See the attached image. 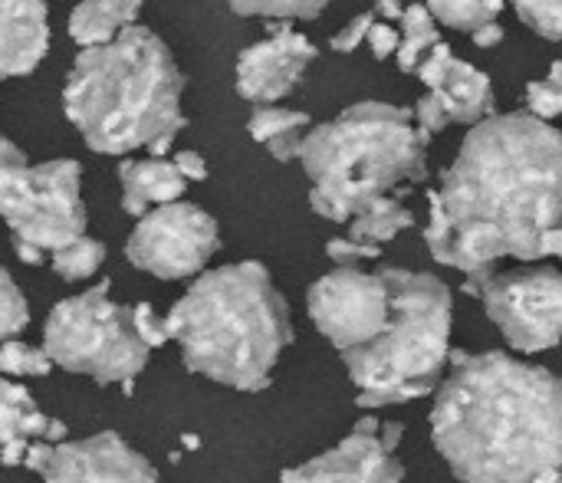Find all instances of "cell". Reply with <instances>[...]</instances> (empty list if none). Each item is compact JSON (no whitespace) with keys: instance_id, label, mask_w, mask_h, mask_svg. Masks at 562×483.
I'll return each instance as SVG.
<instances>
[{"instance_id":"obj_1","label":"cell","mask_w":562,"mask_h":483,"mask_svg":"<svg viewBox=\"0 0 562 483\" xmlns=\"http://www.w3.org/2000/svg\"><path fill=\"white\" fill-rule=\"evenodd\" d=\"M448 217L438 263L491 277L504 257L540 260V237L562 224V132L530 112L477 122L435 191Z\"/></svg>"},{"instance_id":"obj_2","label":"cell","mask_w":562,"mask_h":483,"mask_svg":"<svg viewBox=\"0 0 562 483\" xmlns=\"http://www.w3.org/2000/svg\"><path fill=\"white\" fill-rule=\"evenodd\" d=\"M431 435L464 483H527L562 468V379L507 352H451Z\"/></svg>"},{"instance_id":"obj_3","label":"cell","mask_w":562,"mask_h":483,"mask_svg":"<svg viewBox=\"0 0 562 483\" xmlns=\"http://www.w3.org/2000/svg\"><path fill=\"white\" fill-rule=\"evenodd\" d=\"M181 92L184 76L161 36L128 26L112 43L89 46L72 59L63 109L92 151L148 148L151 158H161L184 128Z\"/></svg>"},{"instance_id":"obj_4","label":"cell","mask_w":562,"mask_h":483,"mask_svg":"<svg viewBox=\"0 0 562 483\" xmlns=\"http://www.w3.org/2000/svg\"><path fill=\"white\" fill-rule=\"evenodd\" d=\"M165 319L184 366L237 392H263L293 339L286 300L257 260L207 270Z\"/></svg>"},{"instance_id":"obj_5","label":"cell","mask_w":562,"mask_h":483,"mask_svg":"<svg viewBox=\"0 0 562 483\" xmlns=\"http://www.w3.org/2000/svg\"><path fill=\"white\" fill-rule=\"evenodd\" d=\"M428 138L408 109L356 102L333 122L303 135L300 161L310 175V207L336 224L352 221L372 201L425 178Z\"/></svg>"},{"instance_id":"obj_6","label":"cell","mask_w":562,"mask_h":483,"mask_svg":"<svg viewBox=\"0 0 562 483\" xmlns=\"http://www.w3.org/2000/svg\"><path fill=\"white\" fill-rule=\"evenodd\" d=\"M379 277L389 287V326L372 342L342 352L359 389V408H389L431 395L451 359L454 296L448 283L402 267H382Z\"/></svg>"},{"instance_id":"obj_7","label":"cell","mask_w":562,"mask_h":483,"mask_svg":"<svg viewBox=\"0 0 562 483\" xmlns=\"http://www.w3.org/2000/svg\"><path fill=\"white\" fill-rule=\"evenodd\" d=\"M43 352L53 366L66 372L92 375L102 385H125L132 392V379L148 362V346L138 339L132 310L109 300V280L99 287L69 296L53 306L43 326Z\"/></svg>"},{"instance_id":"obj_8","label":"cell","mask_w":562,"mask_h":483,"mask_svg":"<svg viewBox=\"0 0 562 483\" xmlns=\"http://www.w3.org/2000/svg\"><path fill=\"white\" fill-rule=\"evenodd\" d=\"M79 161L56 158L46 165H10L0 171V217L13 240L46 254L86 237V207L79 198Z\"/></svg>"},{"instance_id":"obj_9","label":"cell","mask_w":562,"mask_h":483,"mask_svg":"<svg viewBox=\"0 0 562 483\" xmlns=\"http://www.w3.org/2000/svg\"><path fill=\"white\" fill-rule=\"evenodd\" d=\"M464 293L477 296L487 316L517 352H547L562 342V273L553 267L468 277Z\"/></svg>"},{"instance_id":"obj_10","label":"cell","mask_w":562,"mask_h":483,"mask_svg":"<svg viewBox=\"0 0 562 483\" xmlns=\"http://www.w3.org/2000/svg\"><path fill=\"white\" fill-rule=\"evenodd\" d=\"M217 247V221L198 204L171 201L138 221L125 244V257L158 280H184L201 273Z\"/></svg>"},{"instance_id":"obj_11","label":"cell","mask_w":562,"mask_h":483,"mask_svg":"<svg viewBox=\"0 0 562 483\" xmlns=\"http://www.w3.org/2000/svg\"><path fill=\"white\" fill-rule=\"evenodd\" d=\"M310 319L339 349H359L382 336L389 326V287L379 273H362L359 267H339L319 277L306 296Z\"/></svg>"},{"instance_id":"obj_12","label":"cell","mask_w":562,"mask_h":483,"mask_svg":"<svg viewBox=\"0 0 562 483\" xmlns=\"http://www.w3.org/2000/svg\"><path fill=\"white\" fill-rule=\"evenodd\" d=\"M313 59L316 46L303 33H296L290 23L270 26L267 40L247 46L237 56V92L247 102L273 105L300 86Z\"/></svg>"},{"instance_id":"obj_13","label":"cell","mask_w":562,"mask_h":483,"mask_svg":"<svg viewBox=\"0 0 562 483\" xmlns=\"http://www.w3.org/2000/svg\"><path fill=\"white\" fill-rule=\"evenodd\" d=\"M40 478L43 483H158L151 464L112 431L56 445Z\"/></svg>"},{"instance_id":"obj_14","label":"cell","mask_w":562,"mask_h":483,"mask_svg":"<svg viewBox=\"0 0 562 483\" xmlns=\"http://www.w3.org/2000/svg\"><path fill=\"white\" fill-rule=\"evenodd\" d=\"M405 468L395 461V451L382 445L379 435L352 431L333 451L286 468L280 483H402Z\"/></svg>"},{"instance_id":"obj_15","label":"cell","mask_w":562,"mask_h":483,"mask_svg":"<svg viewBox=\"0 0 562 483\" xmlns=\"http://www.w3.org/2000/svg\"><path fill=\"white\" fill-rule=\"evenodd\" d=\"M418 79L428 86V92H435L445 102L451 122L477 125V122H484V119L494 115V86H491V76L481 72L474 63L458 59L445 40L422 59Z\"/></svg>"},{"instance_id":"obj_16","label":"cell","mask_w":562,"mask_h":483,"mask_svg":"<svg viewBox=\"0 0 562 483\" xmlns=\"http://www.w3.org/2000/svg\"><path fill=\"white\" fill-rule=\"evenodd\" d=\"M49 49L43 0H0V79L30 76Z\"/></svg>"},{"instance_id":"obj_17","label":"cell","mask_w":562,"mask_h":483,"mask_svg":"<svg viewBox=\"0 0 562 483\" xmlns=\"http://www.w3.org/2000/svg\"><path fill=\"white\" fill-rule=\"evenodd\" d=\"M119 181H122V211L132 217H145L148 207L178 201L188 188V181L175 168V161H165V158L122 161Z\"/></svg>"},{"instance_id":"obj_18","label":"cell","mask_w":562,"mask_h":483,"mask_svg":"<svg viewBox=\"0 0 562 483\" xmlns=\"http://www.w3.org/2000/svg\"><path fill=\"white\" fill-rule=\"evenodd\" d=\"M16 441H66V425L36 408L30 392L16 382H0V448Z\"/></svg>"},{"instance_id":"obj_19","label":"cell","mask_w":562,"mask_h":483,"mask_svg":"<svg viewBox=\"0 0 562 483\" xmlns=\"http://www.w3.org/2000/svg\"><path fill=\"white\" fill-rule=\"evenodd\" d=\"M138 10L142 0H82L69 13V36L82 49L112 43L122 30L135 26Z\"/></svg>"},{"instance_id":"obj_20","label":"cell","mask_w":562,"mask_h":483,"mask_svg":"<svg viewBox=\"0 0 562 483\" xmlns=\"http://www.w3.org/2000/svg\"><path fill=\"white\" fill-rule=\"evenodd\" d=\"M412 224H415V214H412L402 201H395V198H379V201H372L362 214L352 217L349 237H352V240H362V244L382 247V244L395 240L402 231H408Z\"/></svg>"},{"instance_id":"obj_21","label":"cell","mask_w":562,"mask_h":483,"mask_svg":"<svg viewBox=\"0 0 562 483\" xmlns=\"http://www.w3.org/2000/svg\"><path fill=\"white\" fill-rule=\"evenodd\" d=\"M441 43L435 16L425 3H408L402 16V43H398V69L402 72H418L422 59Z\"/></svg>"},{"instance_id":"obj_22","label":"cell","mask_w":562,"mask_h":483,"mask_svg":"<svg viewBox=\"0 0 562 483\" xmlns=\"http://www.w3.org/2000/svg\"><path fill=\"white\" fill-rule=\"evenodd\" d=\"M102 260H105V247H102L99 240H92V237H79V240H72V244L53 250V257H49L53 270H56L63 280H69V283L92 277V273L102 267Z\"/></svg>"},{"instance_id":"obj_23","label":"cell","mask_w":562,"mask_h":483,"mask_svg":"<svg viewBox=\"0 0 562 483\" xmlns=\"http://www.w3.org/2000/svg\"><path fill=\"white\" fill-rule=\"evenodd\" d=\"M310 128V115L306 112H296V109H277V105H257V112L250 115L247 122V132L254 142H260L263 148L283 135H293V132H303Z\"/></svg>"},{"instance_id":"obj_24","label":"cell","mask_w":562,"mask_h":483,"mask_svg":"<svg viewBox=\"0 0 562 483\" xmlns=\"http://www.w3.org/2000/svg\"><path fill=\"white\" fill-rule=\"evenodd\" d=\"M333 0H227V7L240 16H267V20H316Z\"/></svg>"},{"instance_id":"obj_25","label":"cell","mask_w":562,"mask_h":483,"mask_svg":"<svg viewBox=\"0 0 562 483\" xmlns=\"http://www.w3.org/2000/svg\"><path fill=\"white\" fill-rule=\"evenodd\" d=\"M431 10V16L451 30H464L474 33L477 26H484L487 20H497L487 7V0H428L425 3Z\"/></svg>"},{"instance_id":"obj_26","label":"cell","mask_w":562,"mask_h":483,"mask_svg":"<svg viewBox=\"0 0 562 483\" xmlns=\"http://www.w3.org/2000/svg\"><path fill=\"white\" fill-rule=\"evenodd\" d=\"M30 323V306L13 277L0 267V346L7 339H16Z\"/></svg>"},{"instance_id":"obj_27","label":"cell","mask_w":562,"mask_h":483,"mask_svg":"<svg viewBox=\"0 0 562 483\" xmlns=\"http://www.w3.org/2000/svg\"><path fill=\"white\" fill-rule=\"evenodd\" d=\"M53 369V359L43 349H33L20 339H7L0 346V372L3 375H46Z\"/></svg>"},{"instance_id":"obj_28","label":"cell","mask_w":562,"mask_h":483,"mask_svg":"<svg viewBox=\"0 0 562 483\" xmlns=\"http://www.w3.org/2000/svg\"><path fill=\"white\" fill-rule=\"evenodd\" d=\"M514 10L543 40H562V0H514Z\"/></svg>"},{"instance_id":"obj_29","label":"cell","mask_w":562,"mask_h":483,"mask_svg":"<svg viewBox=\"0 0 562 483\" xmlns=\"http://www.w3.org/2000/svg\"><path fill=\"white\" fill-rule=\"evenodd\" d=\"M527 112L550 122L562 115V86L543 79V82H527Z\"/></svg>"},{"instance_id":"obj_30","label":"cell","mask_w":562,"mask_h":483,"mask_svg":"<svg viewBox=\"0 0 562 483\" xmlns=\"http://www.w3.org/2000/svg\"><path fill=\"white\" fill-rule=\"evenodd\" d=\"M415 125H418V132L431 142V135H438V132H445L448 125H451V115H448V109H445V102L435 96V92H425L422 99H418V105H415Z\"/></svg>"},{"instance_id":"obj_31","label":"cell","mask_w":562,"mask_h":483,"mask_svg":"<svg viewBox=\"0 0 562 483\" xmlns=\"http://www.w3.org/2000/svg\"><path fill=\"white\" fill-rule=\"evenodd\" d=\"M132 323H135L138 339H142L148 349H158V346H165V342L171 339V336H168V319L158 316L148 303H138V306L132 310Z\"/></svg>"},{"instance_id":"obj_32","label":"cell","mask_w":562,"mask_h":483,"mask_svg":"<svg viewBox=\"0 0 562 483\" xmlns=\"http://www.w3.org/2000/svg\"><path fill=\"white\" fill-rule=\"evenodd\" d=\"M326 254H329V260L339 263V267H356L359 260H379L382 247L362 244V240H352V237H336V240L326 244Z\"/></svg>"},{"instance_id":"obj_33","label":"cell","mask_w":562,"mask_h":483,"mask_svg":"<svg viewBox=\"0 0 562 483\" xmlns=\"http://www.w3.org/2000/svg\"><path fill=\"white\" fill-rule=\"evenodd\" d=\"M372 23H375V13H359L352 23H346V26L329 40V46H333L336 53H352L359 43H366V40H369Z\"/></svg>"},{"instance_id":"obj_34","label":"cell","mask_w":562,"mask_h":483,"mask_svg":"<svg viewBox=\"0 0 562 483\" xmlns=\"http://www.w3.org/2000/svg\"><path fill=\"white\" fill-rule=\"evenodd\" d=\"M369 49H372V56L375 59H389V56H395L398 53V43H402V33L392 26V23H372V30H369Z\"/></svg>"},{"instance_id":"obj_35","label":"cell","mask_w":562,"mask_h":483,"mask_svg":"<svg viewBox=\"0 0 562 483\" xmlns=\"http://www.w3.org/2000/svg\"><path fill=\"white\" fill-rule=\"evenodd\" d=\"M175 168L184 175V181H204L207 178V161L198 151H178L175 155Z\"/></svg>"},{"instance_id":"obj_36","label":"cell","mask_w":562,"mask_h":483,"mask_svg":"<svg viewBox=\"0 0 562 483\" xmlns=\"http://www.w3.org/2000/svg\"><path fill=\"white\" fill-rule=\"evenodd\" d=\"M471 40H474V46L491 49V46H497V43L504 40V26H501L497 20H487L484 26H477V30L471 33Z\"/></svg>"},{"instance_id":"obj_37","label":"cell","mask_w":562,"mask_h":483,"mask_svg":"<svg viewBox=\"0 0 562 483\" xmlns=\"http://www.w3.org/2000/svg\"><path fill=\"white\" fill-rule=\"evenodd\" d=\"M540 257H562V224L540 237Z\"/></svg>"},{"instance_id":"obj_38","label":"cell","mask_w":562,"mask_h":483,"mask_svg":"<svg viewBox=\"0 0 562 483\" xmlns=\"http://www.w3.org/2000/svg\"><path fill=\"white\" fill-rule=\"evenodd\" d=\"M13 250H16V257H20L23 263H30V267L46 263V250H40V247H33V244H26V240H13Z\"/></svg>"},{"instance_id":"obj_39","label":"cell","mask_w":562,"mask_h":483,"mask_svg":"<svg viewBox=\"0 0 562 483\" xmlns=\"http://www.w3.org/2000/svg\"><path fill=\"white\" fill-rule=\"evenodd\" d=\"M23 161H26V155L7 135H0V171L10 168V165H23Z\"/></svg>"},{"instance_id":"obj_40","label":"cell","mask_w":562,"mask_h":483,"mask_svg":"<svg viewBox=\"0 0 562 483\" xmlns=\"http://www.w3.org/2000/svg\"><path fill=\"white\" fill-rule=\"evenodd\" d=\"M375 16H385V20H402L405 16V3L402 0H375Z\"/></svg>"},{"instance_id":"obj_41","label":"cell","mask_w":562,"mask_h":483,"mask_svg":"<svg viewBox=\"0 0 562 483\" xmlns=\"http://www.w3.org/2000/svg\"><path fill=\"white\" fill-rule=\"evenodd\" d=\"M527 483H562V471H550V474H540V478H533V481Z\"/></svg>"},{"instance_id":"obj_42","label":"cell","mask_w":562,"mask_h":483,"mask_svg":"<svg viewBox=\"0 0 562 483\" xmlns=\"http://www.w3.org/2000/svg\"><path fill=\"white\" fill-rule=\"evenodd\" d=\"M550 82H557V86H562V59H557L553 66H550V76H547Z\"/></svg>"},{"instance_id":"obj_43","label":"cell","mask_w":562,"mask_h":483,"mask_svg":"<svg viewBox=\"0 0 562 483\" xmlns=\"http://www.w3.org/2000/svg\"><path fill=\"white\" fill-rule=\"evenodd\" d=\"M487 7H491V13L497 16V13H501V10L507 7V0H487Z\"/></svg>"}]
</instances>
